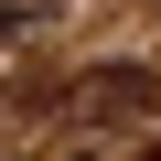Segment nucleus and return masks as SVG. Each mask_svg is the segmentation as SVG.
I'll list each match as a JSON object with an SVG mask.
<instances>
[{"label":"nucleus","instance_id":"f03ea898","mask_svg":"<svg viewBox=\"0 0 161 161\" xmlns=\"http://www.w3.org/2000/svg\"><path fill=\"white\" fill-rule=\"evenodd\" d=\"M22 22H32V11H22V0H0V43H11V32H22Z\"/></svg>","mask_w":161,"mask_h":161},{"label":"nucleus","instance_id":"f257e3e1","mask_svg":"<svg viewBox=\"0 0 161 161\" xmlns=\"http://www.w3.org/2000/svg\"><path fill=\"white\" fill-rule=\"evenodd\" d=\"M150 97H161L150 64H97V75H75V86H54V108H75V118H140Z\"/></svg>","mask_w":161,"mask_h":161}]
</instances>
